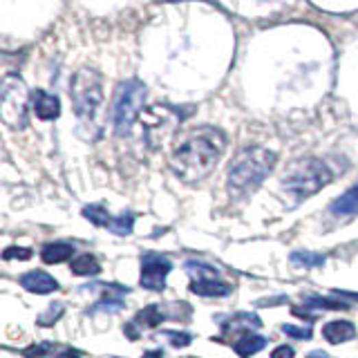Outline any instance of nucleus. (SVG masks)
Returning <instances> with one entry per match:
<instances>
[{
    "label": "nucleus",
    "mask_w": 358,
    "mask_h": 358,
    "mask_svg": "<svg viewBox=\"0 0 358 358\" xmlns=\"http://www.w3.org/2000/svg\"><path fill=\"white\" fill-rule=\"evenodd\" d=\"M224 148L226 137L222 130L211 126L195 128L173 150L170 168L184 184H198L213 173L219 157L224 155Z\"/></svg>",
    "instance_id": "obj_1"
},
{
    "label": "nucleus",
    "mask_w": 358,
    "mask_h": 358,
    "mask_svg": "<svg viewBox=\"0 0 358 358\" xmlns=\"http://www.w3.org/2000/svg\"><path fill=\"white\" fill-rule=\"evenodd\" d=\"M276 152L267 148H244L228 168V191L235 195H244L258 186L271 175L276 166Z\"/></svg>",
    "instance_id": "obj_2"
},
{
    "label": "nucleus",
    "mask_w": 358,
    "mask_h": 358,
    "mask_svg": "<svg viewBox=\"0 0 358 358\" xmlns=\"http://www.w3.org/2000/svg\"><path fill=\"white\" fill-rule=\"evenodd\" d=\"M331 182V170L325 166V161L320 159H302L294 164V168L289 170V175H285L283 186L287 193L294 195L296 202H302L305 198H311L316 195L322 186H327Z\"/></svg>",
    "instance_id": "obj_3"
},
{
    "label": "nucleus",
    "mask_w": 358,
    "mask_h": 358,
    "mask_svg": "<svg viewBox=\"0 0 358 358\" xmlns=\"http://www.w3.org/2000/svg\"><path fill=\"white\" fill-rule=\"evenodd\" d=\"M143 101H146V85L139 79H128L119 85L115 106H112V121L117 134H128L139 117Z\"/></svg>",
    "instance_id": "obj_4"
},
{
    "label": "nucleus",
    "mask_w": 358,
    "mask_h": 358,
    "mask_svg": "<svg viewBox=\"0 0 358 358\" xmlns=\"http://www.w3.org/2000/svg\"><path fill=\"white\" fill-rule=\"evenodd\" d=\"M72 101H74V112L83 121H92L97 108L104 101V90H101V76L95 70L83 67L74 74L72 79Z\"/></svg>",
    "instance_id": "obj_5"
},
{
    "label": "nucleus",
    "mask_w": 358,
    "mask_h": 358,
    "mask_svg": "<svg viewBox=\"0 0 358 358\" xmlns=\"http://www.w3.org/2000/svg\"><path fill=\"white\" fill-rule=\"evenodd\" d=\"M27 108H29V92L19 76H7L3 83V95H0V112H3V121L14 128V130H23L27 126Z\"/></svg>",
    "instance_id": "obj_6"
},
{
    "label": "nucleus",
    "mask_w": 358,
    "mask_h": 358,
    "mask_svg": "<svg viewBox=\"0 0 358 358\" xmlns=\"http://www.w3.org/2000/svg\"><path fill=\"white\" fill-rule=\"evenodd\" d=\"M186 271L191 274L193 283H191V291L198 296H206V298H226L231 294V285L222 283L217 276V269L208 267L204 262H186Z\"/></svg>",
    "instance_id": "obj_7"
},
{
    "label": "nucleus",
    "mask_w": 358,
    "mask_h": 358,
    "mask_svg": "<svg viewBox=\"0 0 358 358\" xmlns=\"http://www.w3.org/2000/svg\"><path fill=\"white\" fill-rule=\"evenodd\" d=\"M173 269V264L166 255L159 253H143L141 255V278L139 285L148 291H164L166 278Z\"/></svg>",
    "instance_id": "obj_8"
},
{
    "label": "nucleus",
    "mask_w": 358,
    "mask_h": 358,
    "mask_svg": "<svg viewBox=\"0 0 358 358\" xmlns=\"http://www.w3.org/2000/svg\"><path fill=\"white\" fill-rule=\"evenodd\" d=\"M32 108H34V112H36V117L43 119V121H52V119L61 115V101H58V97L49 95V92H45V90L32 92Z\"/></svg>",
    "instance_id": "obj_9"
},
{
    "label": "nucleus",
    "mask_w": 358,
    "mask_h": 358,
    "mask_svg": "<svg viewBox=\"0 0 358 358\" xmlns=\"http://www.w3.org/2000/svg\"><path fill=\"white\" fill-rule=\"evenodd\" d=\"M21 285L23 289H27L29 294H38V296H47V294H54L58 289L56 280L45 274V271H27L25 276H21Z\"/></svg>",
    "instance_id": "obj_10"
},
{
    "label": "nucleus",
    "mask_w": 358,
    "mask_h": 358,
    "mask_svg": "<svg viewBox=\"0 0 358 358\" xmlns=\"http://www.w3.org/2000/svg\"><path fill=\"white\" fill-rule=\"evenodd\" d=\"M322 336L329 345H340L356 336V327L349 320H331L322 327Z\"/></svg>",
    "instance_id": "obj_11"
},
{
    "label": "nucleus",
    "mask_w": 358,
    "mask_h": 358,
    "mask_svg": "<svg viewBox=\"0 0 358 358\" xmlns=\"http://www.w3.org/2000/svg\"><path fill=\"white\" fill-rule=\"evenodd\" d=\"M74 255V244L70 242H52L47 246H43L40 258L45 264H61L65 260H70Z\"/></svg>",
    "instance_id": "obj_12"
},
{
    "label": "nucleus",
    "mask_w": 358,
    "mask_h": 358,
    "mask_svg": "<svg viewBox=\"0 0 358 358\" xmlns=\"http://www.w3.org/2000/svg\"><path fill=\"white\" fill-rule=\"evenodd\" d=\"M329 208L336 215H358V184L347 189Z\"/></svg>",
    "instance_id": "obj_13"
},
{
    "label": "nucleus",
    "mask_w": 358,
    "mask_h": 358,
    "mask_svg": "<svg viewBox=\"0 0 358 358\" xmlns=\"http://www.w3.org/2000/svg\"><path fill=\"white\" fill-rule=\"evenodd\" d=\"M70 267H72V274L81 276V278H95L101 274V264L97 262L95 255H90V253L76 255Z\"/></svg>",
    "instance_id": "obj_14"
},
{
    "label": "nucleus",
    "mask_w": 358,
    "mask_h": 358,
    "mask_svg": "<svg viewBox=\"0 0 358 358\" xmlns=\"http://www.w3.org/2000/svg\"><path fill=\"white\" fill-rule=\"evenodd\" d=\"M267 343H269V340L264 338V336L246 334V336H242L240 340H237L233 347H235V352L240 354L242 358H251V356H255L258 352H262V349L267 347Z\"/></svg>",
    "instance_id": "obj_15"
},
{
    "label": "nucleus",
    "mask_w": 358,
    "mask_h": 358,
    "mask_svg": "<svg viewBox=\"0 0 358 358\" xmlns=\"http://www.w3.org/2000/svg\"><path fill=\"white\" fill-rule=\"evenodd\" d=\"M258 327H262V320L255 316V313H251V311L237 313V316H233L224 325L226 331H233V329H258Z\"/></svg>",
    "instance_id": "obj_16"
},
{
    "label": "nucleus",
    "mask_w": 358,
    "mask_h": 358,
    "mask_svg": "<svg viewBox=\"0 0 358 358\" xmlns=\"http://www.w3.org/2000/svg\"><path fill=\"white\" fill-rule=\"evenodd\" d=\"M161 320H164V313L159 311L157 305H150L143 311H139L137 318H134L132 322L134 325H141V329H152V327H157Z\"/></svg>",
    "instance_id": "obj_17"
},
{
    "label": "nucleus",
    "mask_w": 358,
    "mask_h": 358,
    "mask_svg": "<svg viewBox=\"0 0 358 358\" xmlns=\"http://www.w3.org/2000/svg\"><path fill=\"white\" fill-rule=\"evenodd\" d=\"M83 217H88L92 224L106 226V228L112 226V222H115V217L110 215V213L104 206H101V204H92V206H85L83 208Z\"/></svg>",
    "instance_id": "obj_18"
},
{
    "label": "nucleus",
    "mask_w": 358,
    "mask_h": 358,
    "mask_svg": "<svg viewBox=\"0 0 358 358\" xmlns=\"http://www.w3.org/2000/svg\"><path fill=\"white\" fill-rule=\"evenodd\" d=\"M291 262L296 264V267H305V269H313V267H322V264L327 262L325 255L320 253H302V251H296L291 253Z\"/></svg>",
    "instance_id": "obj_19"
},
{
    "label": "nucleus",
    "mask_w": 358,
    "mask_h": 358,
    "mask_svg": "<svg viewBox=\"0 0 358 358\" xmlns=\"http://www.w3.org/2000/svg\"><path fill=\"white\" fill-rule=\"evenodd\" d=\"M307 307H316V309H329V311H338V309H347V302H340L338 298H307L305 300Z\"/></svg>",
    "instance_id": "obj_20"
},
{
    "label": "nucleus",
    "mask_w": 358,
    "mask_h": 358,
    "mask_svg": "<svg viewBox=\"0 0 358 358\" xmlns=\"http://www.w3.org/2000/svg\"><path fill=\"white\" fill-rule=\"evenodd\" d=\"M132 226H134V215H132V213H121L119 217H115L112 226H110V231L117 233V235H130Z\"/></svg>",
    "instance_id": "obj_21"
},
{
    "label": "nucleus",
    "mask_w": 358,
    "mask_h": 358,
    "mask_svg": "<svg viewBox=\"0 0 358 358\" xmlns=\"http://www.w3.org/2000/svg\"><path fill=\"white\" fill-rule=\"evenodd\" d=\"M56 352V345L54 343H40V345H34L29 349H25V356L27 358H43V356H47V354H52Z\"/></svg>",
    "instance_id": "obj_22"
},
{
    "label": "nucleus",
    "mask_w": 358,
    "mask_h": 358,
    "mask_svg": "<svg viewBox=\"0 0 358 358\" xmlns=\"http://www.w3.org/2000/svg\"><path fill=\"white\" fill-rule=\"evenodd\" d=\"M5 260H29L32 258V249H25V246H10L3 253Z\"/></svg>",
    "instance_id": "obj_23"
},
{
    "label": "nucleus",
    "mask_w": 358,
    "mask_h": 358,
    "mask_svg": "<svg viewBox=\"0 0 358 358\" xmlns=\"http://www.w3.org/2000/svg\"><path fill=\"white\" fill-rule=\"evenodd\" d=\"M283 331L287 336L298 338V340H309L311 338V329L309 327H298V325H285Z\"/></svg>",
    "instance_id": "obj_24"
},
{
    "label": "nucleus",
    "mask_w": 358,
    "mask_h": 358,
    "mask_svg": "<svg viewBox=\"0 0 358 358\" xmlns=\"http://www.w3.org/2000/svg\"><path fill=\"white\" fill-rule=\"evenodd\" d=\"M61 313H63V305L61 302H56V305H52V307H49V313H47V316H40L38 318V325H52V320H58V318H61Z\"/></svg>",
    "instance_id": "obj_25"
},
{
    "label": "nucleus",
    "mask_w": 358,
    "mask_h": 358,
    "mask_svg": "<svg viewBox=\"0 0 358 358\" xmlns=\"http://www.w3.org/2000/svg\"><path fill=\"white\" fill-rule=\"evenodd\" d=\"M164 334L173 340L175 347H186L191 345V334H186V331H164Z\"/></svg>",
    "instance_id": "obj_26"
},
{
    "label": "nucleus",
    "mask_w": 358,
    "mask_h": 358,
    "mask_svg": "<svg viewBox=\"0 0 358 358\" xmlns=\"http://www.w3.org/2000/svg\"><path fill=\"white\" fill-rule=\"evenodd\" d=\"M296 352H294V347H289V345H280L274 349V354H271V358H294Z\"/></svg>",
    "instance_id": "obj_27"
},
{
    "label": "nucleus",
    "mask_w": 358,
    "mask_h": 358,
    "mask_svg": "<svg viewBox=\"0 0 358 358\" xmlns=\"http://www.w3.org/2000/svg\"><path fill=\"white\" fill-rule=\"evenodd\" d=\"M143 358H164V352H161V349H155V352L143 354Z\"/></svg>",
    "instance_id": "obj_28"
},
{
    "label": "nucleus",
    "mask_w": 358,
    "mask_h": 358,
    "mask_svg": "<svg viewBox=\"0 0 358 358\" xmlns=\"http://www.w3.org/2000/svg\"><path fill=\"white\" fill-rule=\"evenodd\" d=\"M334 296H343V298H349V300H358V294H349V291H336Z\"/></svg>",
    "instance_id": "obj_29"
},
{
    "label": "nucleus",
    "mask_w": 358,
    "mask_h": 358,
    "mask_svg": "<svg viewBox=\"0 0 358 358\" xmlns=\"http://www.w3.org/2000/svg\"><path fill=\"white\" fill-rule=\"evenodd\" d=\"M307 358H329V356H327L325 352H322V349H318V352H311Z\"/></svg>",
    "instance_id": "obj_30"
}]
</instances>
